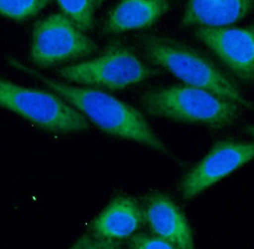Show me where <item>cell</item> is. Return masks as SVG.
I'll return each mask as SVG.
<instances>
[{
  "mask_svg": "<svg viewBox=\"0 0 254 249\" xmlns=\"http://www.w3.org/2000/svg\"><path fill=\"white\" fill-rule=\"evenodd\" d=\"M142 208L145 222L156 236L167 241L175 249L194 248L190 225L172 199L155 193L147 197Z\"/></svg>",
  "mask_w": 254,
  "mask_h": 249,
  "instance_id": "cell-9",
  "label": "cell"
},
{
  "mask_svg": "<svg viewBox=\"0 0 254 249\" xmlns=\"http://www.w3.org/2000/svg\"><path fill=\"white\" fill-rule=\"evenodd\" d=\"M141 106L152 116L214 129L230 126L240 116L239 105L188 85L148 90Z\"/></svg>",
  "mask_w": 254,
  "mask_h": 249,
  "instance_id": "cell-3",
  "label": "cell"
},
{
  "mask_svg": "<svg viewBox=\"0 0 254 249\" xmlns=\"http://www.w3.org/2000/svg\"><path fill=\"white\" fill-rule=\"evenodd\" d=\"M8 61L12 67L33 77L61 96L102 131L140 143L167 156L170 155L169 150L153 131L143 115L130 105L96 88L74 87L61 83L15 59Z\"/></svg>",
  "mask_w": 254,
  "mask_h": 249,
  "instance_id": "cell-1",
  "label": "cell"
},
{
  "mask_svg": "<svg viewBox=\"0 0 254 249\" xmlns=\"http://www.w3.org/2000/svg\"><path fill=\"white\" fill-rule=\"evenodd\" d=\"M140 43L150 62L185 85L203 88L243 108L251 107L237 85L199 51L161 35L142 36Z\"/></svg>",
  "mask_w": 254,
  "mask_h": 249,
  "instance_id": "cell-2",
  "label": "cell"
},
{
  "mask_svg": "<svg viewBox=\"0 0 254 249\" xmlns=\"http://www.w3.org/2000/svg\"><path fill=\"white\" fill-rule=\"evenodd\" d=\"M0 108L51 132L72 133L90 127L87 119L55 92L22 87L2 77Z\"/></svg>",
  "mask_w": 254,
  "mask_h": 249,
  "instance_id": "cell-4",
  "label": "cell"
},
{
  "mask_svg": "<svg viewBox=\"0 0 254 249\" xmlns=\"http://www.w3.org/2000/svg\"><path fill=\"white\" fill-rule=\"evenodd\" d=\"M97 1H98V3H99V4H102V3H103L105 0H97Z\"/></svg>",
  "mask_w": 254,
  "mask_h": 249,
  "instance_id": "cell-18",
  "label": "cell"
},
{
  "mask_svg": "<svg viewBox=\"0 0 254 249\" xmlns=\"http://www.w3.org/2000/svg\"><path fill=\"white\" fill-rule=\"evenodd\" d=\"M65 15L73 19L85 32L92 29L96 0H57Z\"/></svg>",
  "mask_w": 254,
  "mask_h": 249,
  "instance_id": "cell-13",
  "label": "cell"
},
{
  "mask_svg": "<svg viewBox=\"0 0 254 249\" xmlns=\"http://www.w3.org/2000/svg\"><path fill=\"white\" fill-rule=\"evenodd\" d=\"M145 222L143 208L127 196L115 198L92 224L97 236L120 243L133 236Z\"/></svg>",
  "mask_w": 254,
  "mask_h": 249,
  "instance_id": "cell-10",
  "label": "cell"
},
{
  "mask_svg": "<svg viewBox=\"0 0 254 249\" xmlns=\"http://www.w3.org/2000/svg\"><path fill=\"white\" fill-rule=\"evenodd\" d=\"M254 0H189L182 18L187 27H227L254 9Z\"/></svg>",
  "mask_w": 254,
  "mask_h": 249,
  "instance_id": "cell-11",
  "label": "cell"
},
{
  "mask_svg": "<svg viewBox=\"0 0 254 249\" xmlns=\"http://www.w3.org/2000/svg\"><path fill=\"white\" fill-rule=\"evenodd\" d=\"M247 132H248L250 135L254 137V124L250 125V126L247 128Z\"/></svg>",
  "mask_w": 254,
  "mask_h": 249,
  "instance_id": "cell-17",
  "label": "cell"
},
{
  "mask_svg": "<svg viewBox=\"0 0 254 249\" xmlns=\"http://www.w3.org/2000/svg\"><path fill=\"white\" fill-rule=\"evenodd\" d=\"M50 0H0V14L13 20H25L42 11Z\"/></svg>",
  "mask_w": 254,
  "mask_h": 249,
  "instance_id": "cell-14",
  "label": "cell"
},
{
  "mask_svg": "<svg viewBox=\"0 0 254 249\" xmlns=\"http://www.w3.org/2000/svg\"><path fill=\"white\" fill-rule=\"evenodd\" d=\"M254 158V142L226 140L216 143L181 182L183 198L191 199Z\"/></svg>",
  "mask_w": 254,
  "mask_h": 249,
  "instance_id": "cell-7",
  "label": "cell"
},
{
  "mask_svg": "<svg viewBox=\"0 0 254 249\" xmlns=\"http://www.w3.org/2000/svg\"><path fill=\"white\" fill-rule=\"evenodd\" d=\"M96 48L94 40L79 25L64 12H57L35 25L31 60L39 67H50L85 58Z\"/></svg>",
  "mask_w": 254,
  "mask_h": 249,
  "instance_id": "cell-6",
  "label": "cell"
},
{
  "mask_svg": "<svg viewBox=\"0 0 254 249\" xmlns=\"http://www.w3.org/2000/svg\"><path fill=\"white\" fill-rule=\"evenodd\" d=\"M195 35L233 74L254 83V25L198 27Z\"/></svg>",
  "mask_w": 254,
  "mask_h": 249,
  "instance_id": "cell-8",
  "label": "cell"
},
{
  "mask_svg": "<svg viewBox=\"0 0 254 249\" xmlns=\"http://www.w3.org/2000/svg\"><path fill=\"white\" fill-rule=\"evenodd\" d=\"M59 74L74 84L121 90L146 80L152 72L133 50L113 43L99 57L64 67Z\"/></svg>",
  "mask_w": 254,
  "mask_h": 249,
  "instance_id": "cell-5",
  "label": "cell"
},
{
  "mask_svg": "<svg viewBox=\"0 0 254 249\" xmlns=\"http://www.w3.org/2000/svg\"><path fill=\"white\" fill-rule=\"evenodd\" d=\"M169 9L167 0H120L109 12L104 30L118 34L144 29L154 24Z\"/></svg>",
  "mask_w": 254,
  "mask_h": 249,
  "instance_id": "cell-12",
  "label": "cell"
},
{
  "mask_svg": "<svg viewBox=\"0 0 254 249\" xmlns=\"http://www.w3.org/2000/svg\"><path fill=\"white\" fill-rule=\"evenodd\" d=\"M130 249H175L170 243L158 236H149L146 234H136L130 237L128 243Z\"/></svg>",
  "mask_w": 254,
  "mask_h": 249,
  "instance_id": "cell-15",
  "label": "cell"
},
{
  "mask_svg": "<svg viewBox=\"0 0 254 249\" xmlns=\"http://www.w3.org/2000/svg\"><path fill=\"white\" fill-rule=\"evenodd\" d=\"M121 243L95 235L94 238H81L75 244L76 249H117Z\"/></svg>",
  "mask_w": 254,
  "mask_h": 249,
  "instance_id": "cell-16",
  "label": "cell"
}]
</instances>
